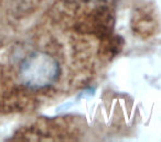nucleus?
Instances as JSON below:
<instances>
[{
	"label": "nucleus",
	"instance_id": "nucleus-1",
	"mask_svg": "<svg viewBox=\"0 0 161 142\" xmlns=\"http://www.w3.org/2000/svg\"><path fill=\"white\" fill-rule=\"evenodd\" d=\"M61 74L60 64L47 52L36 51L27 55L19 64L17 78L22 87L41 90L52 86Z\"/></svg>",
	"mask_w": 161,
	"mask_h": 142
}]
</instances>
